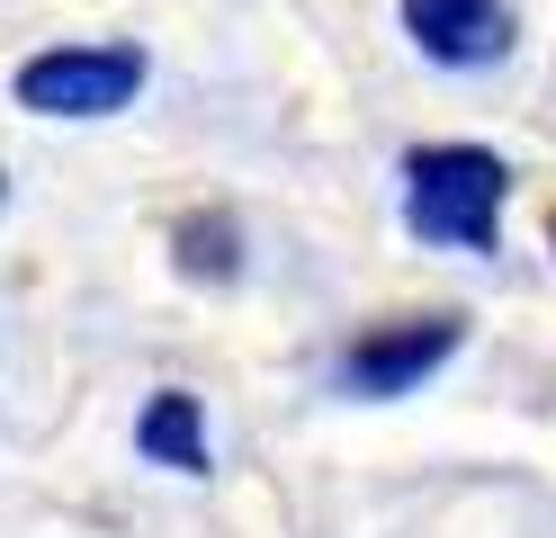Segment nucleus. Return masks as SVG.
<instances>
[{
	"label": "nucleus",
	"mask_w": 556,
	"mask_h": 538,
	"mask_svg": "<svg viewBox=\"0 0 556 538\" xmlns=\"http://www.w3.org/2000/svg\"><path fill=\"white\" fill-rule=\"evenodd\" d=\"M144 46H126V36H109V46H46L18 63V108L27 117H117V108H135V90H144Z\"/></svg>",
	"instance_id": "obj_2"
},
{
	"label": "nucleus",
	"mask_w": 556,
	"mask_h": 538,
	"mask_svg": "<svg viewBox=\"0 0 556 538\" xmlns=\"http://www.w3.org/2000/svg\"><path fill=\"white\" fill-rule=\"evenodd\" d=\"M467 323L458 314H404V323H368V333L341 341L332 359V386L341 395H368V404H387V395H413L422 377H440L448 359H458Z\"/></svg>",
	"instance_id": "obj_3"
},
{
	"label": "nucleus",
	"mask_w": 556,
	"mask_h": 538,
	"mask_svg": "<svg viewBox=\"0 0 556 538\" xmlns=\"http://www.w3.org/2000/svg\"><path fill=\"white\" fill-rule=\"evenodd\" d=\"M135 449H144L153 466H170V476H206V404L189 386H162V395H144V413H135Z\"/></svg>",
	"instance_id": "obj_5"
},
{
	"label": "nucleus",
	"mask_w": 556,
	"mask_h": 538,
	"mask_svg": "<svg viewBox=\"0 0 556 538\" xmlns=\"http://www.w3.org/2000/svg\"><path fill=\"white\" fill-rule=\"evenodd\" d=\"M404 36L440 72H476L511 46V10L503 0H404Z\"/></svg>",
	"instance_id": "obj_4"
},
{
	"label": "nucleus",
	"mask_w": 556,
	"mask_h": 538,
	"mask_svg": "<svg viewBox=\"0 0 556 538\" xmlns=\"http://www.w3.org/2000/svg\"><path fill=\"white\" fill-rule=\"evenodd\" d=\"M170 251H180L189 278H233V215L225 207H198L170 225Z\"/></svg>",
	"instance_id": "obj_6"
},
{
	"label": "nucleus",
	"mask_w": 556,
	"mask_h": 538,
	"mask_svg": "<svg viewBox=\"0 0 556 538\" xmlns=\"http://www.w3.org/2000/svg\"><path fill=\"white\" fill-rule=\"evenodd\" d=\"M0 189H10V179H0Z\"/></svg>",
	"instance_id": "obj_7"
},
{
	"label": "nucleus",
	"mask_w": 556,
	"mask_h": 538,
	"mask_svg": "<svg viewBox=\"0 0 556 538\" xmlns=\"http://www.w3.org/2000/svg\"><path fill=\"white\" fill-rule=\"evenodd\" d=\"M503 198H511V171L484 143H413L404 153V225H413V242L494 251L503 242Z\"/></svg>",
	"instance_id": "obj_1"
}]
</instances>
